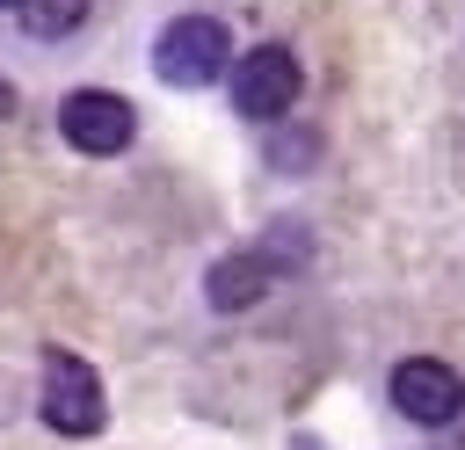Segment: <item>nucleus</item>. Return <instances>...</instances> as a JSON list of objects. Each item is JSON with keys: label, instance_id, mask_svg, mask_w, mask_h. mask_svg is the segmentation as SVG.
I'll list each match as a JSON object with an SVG mask.
<instances>
[{"label": "nucleus", "instance_id": "obj_9", "mask_svg": "<svg viewBox=\"0 0 465 450\" xmlns=\"http://www.w3.org/2000/svg\"><path fill=\"white\" fill-rule=\"evenodd\" d=\"M0 7H22V0H0Z\"/></svg>", "mask_w": 465, "mask_h": 450}, {"label": "nucleus", "instance_id": "obj_3", "mask_svg": "<svg viewBox=\"0 0 465 450\" xmlns=\"http://www.w3.org/2000/svg\"><path fill=\"white\" fill-rule=\"evenodd\" d=\"M58 131H65V145H73V152L109 160V152H124V145H131L138 116H131V102H124V94H109V87H73V94L58 102Z\"/></svg>", "mask_w": 465, "mask_h": 450}, {"label": "nucleus", "instance_id": "obj_5", "mask_svg": "<svg viewBox=\"0 0 465 450\" xmlns=\"http://www.w3.org/2000/svg\"><path fill=\"white\" fill-rule=\"evenodd\" d=\"M392 406H400L407 421H421V428H443V421L465 406V385H458L450 363H436V356H407V363L392 370Z\"/></svg>", "mask_w": 465, "mask_h": 450}, {"label": "nucleus", "instance_id": "obj_7", "mask_svg": "<svg viewBox=\"0 0 465 450\" xmlns=\"http://www.w3.org/2000/svg\"><path fill=\"white\" fill-rule=\"evenodd\" d=\"M80 15H87V0H22V22H29L36 36H65Z\"/></svg>", "mask_w": 465, "mask_h": 450}, {"label": "nucleus", "instance_id": "obj_2", "mask_svg": "<svg viewBox=\"0 0 465 450\" xmlns=\"http://www.w3.org/2000/svg\"><path fill=\"white\" fill-rule=\"evenodd\" d=\"M44 421H51L58 435H94V428L109 421L102 377H94L80 356H65V348L44 356Z\"/></svg>", "mask_w": 465, "mask_h": 450}, {"label": "nucleus", "instance_id": "obj_4", "mask_svg": "<svg viewBox=\"0 0 465 450\" xmlns=\"http://www.w3.org/2000/svg\"><path fill=\"white\" fill-rule=\"evenodd\" d=\"M298 87H305V73H298V58H291L283 44H262V51H247V58L232 65V109L254 116V123L283 116V109L298 102Z\"/></svg>", "mask_w": 465, "mask_h": 450}, {"label": "nucleus", "instance_id": "obj_8", "mask_svg": "<svg viewBox=\"0 0 465 450\" xmlns=\"http://www.w3.org/2000/svg\"><path fill=\"white\" fill-rule=\"evenodd\" d=\"M7 109H15V87H7V80H0V116H7Z\"/></svg>", "mask_w": 465, "mask_h": 450}, {"label": "nucleus", "instance_id": "obj_6", "mask_svg": "<svg viewBox=\"0 0 465 450\" xmlns=\"http://www.w3.org/2000/svg\"><path fill=\"white\" fill-rule=\"evenodd\" d=\"M262 283H269V261L262 254H232V261H218L211 269V305H254L262 298Z\"/></svg>", "mask_w": 465, "mask_h": 450}, {"label": "nucleus", "instance_id": "obj_1", "mask_svg": "<svg viewBox=\"0 0 465 450\" xmlns=\"http://www.w3.org/2000/svg\"><path fill=\"white\" fill-rule=\"evenodd\" d=\"M225 58H232V36H225V22H211V15H182V22H167L160 44H153V73H160L167 87H211V80L225 73Z\"/></svg>", "mask_w": 465, "mask_h": 450}]
</instances>
